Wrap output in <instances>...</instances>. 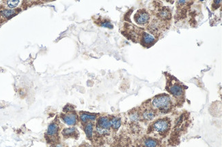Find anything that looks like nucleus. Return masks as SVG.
I'll use <instances>...</instances> for the list:
<instances>
[{
    "label": "nucleus",
    "mask_w": 222,
    "mask_h": 147,
    "mask_svg": "<svg viewBox=\"0 0 222 147\" xmlns=\"http://www.w3.org/2000/svg\"><path fill=\"white\" fill-rule=\"evenodd\" d=\"M152 105L155 108L159 109L161 111L167 110L171 106L170 98L167 95H159L154 98Z\"/></svg>",
    "instance_id": "nucleus-1"
},
{
    "label": "nucleus",
    "mask_w": 222,
    "mask_h": 147,
    "mask_svg": "<svg viewBox=\"0 0 222 147\" xmlns=\"http://www.w3.org/2000/svg\"><path fill=\"white\" fill-rule=\"evenodd\" d=\"M150 15L148 12L144 10H140L135 14V21L139 25H145L148 23Z\"/></svg>",
    "instance_id": "nucleus-2"
},
{
    "label": "nucleus",
    "mask_w": 222,
    "mask_h": 147,
    "mask_svg": "<svg viewBox=\"0 0 222 147\" xmlns=\"http://www.w3.org/2000/svg\"><path fill=\"white\" fill-rule=\"evenodd\" d=\"M170 125V122L166 119H159L153 123V128L158 132H165L169 130Z\"/></svg>",
    "instance_id": "nucleus-3"
},
{
    "label": "nucleus",
    "mask_w": 222,
    "mask_h": 147,
    "mask_svg": "<svg viewBox=\"0 0 222 147\" xmlns=\"http://www.w3.org/2000/svg\"><path fill=\"white\" fill-rule=\"evenodd\" d=\"M111 128V122L109 119L106 117H101L98 119L96 129L105 131H109Z\"/></svg>",
    "instance_id": "nucleus-4"
},
{
    "label": "nucleus",
    "mask_w": 222,
    "mask_h": 147,
    "mask_svg": "<svg viewBox=\"0 0 222 147\" xmlns=\"http://www.w3.org/2000/svg\"><path fill=\"white\" fill-rule=\"evenodd\" d=\"M62 121L68 125H74L77 121V117L74 113H67L61 116Z\"/></svg>",
    "instance_id": "nucleus-5"
},
{
    "label": "nucleus",
    "mask_w": 222,
    "mask_h": 147,
    "mask_svg": "<svg viewBox=\"0 0 222 147\" xmlns=\"http://www.w3.org/2000/svg\"><path fill=\"white\" fill-rule=\"evenodd\" d=\"M58 131H59V126H58V123L56 122H53V123H51L49 125L48 129H47V134L49 136L54 137V136L58 135Z\"/></svg>",
    "instance_id": "nucleus-6"
},
{
    "label": "nucleus",
    "mask_w": 222,
    "mask_h": 147,
    "mask_svg": "<svg viewBox=\"0 0 222 147\" xmlns=\"http://www.w3.org/2000/svg\"><path fill=\"white\" fill-rule=\"evenodd\" d=\"M170 92L175 97H179L183 95V89L182 87L178 84H174L170 87Z\"/></svg>",
    "instance_id": "nucleus-7"
},
{
    "label": "nucleus",
    "mask_w": 222,
    "mask_h": 147,
    "mask_svg": "<svg viewBox=\"0 0 222 147\" xmlns=\"http://www.w3.org/2000/svg\"><path fill=\"white\" fill-rule=\"evenodd\" d=\"M96 119V116L95 114L87 113V112H81L80 114V119L83 123H86L89 121H94Z\"/></svg>",
    "instance_id": "nucleus-8"
},
{
    "label": "nucleus",
    "mask_w": 222,
    "mask_h": 147,
    "mask_svg": "<svg viewBox=\"0 0 222 147\" xmlns=\"http://www.w3.org/2000/svg\"><path fill=\"white\" fill-rule=\"evenodd\" d=\"M93 124L92 123H88L85 126V133L88 139L92 140V134H93Z\"/></svg>",
    "instance_id": "nucleus-9"
},
{
    "label": "nucleus",
    "mask_w": 222,
    "mask_h": 147,
    "mask_svg": "<svg viewBox=\"0 0 222 147\" xmlns=\"http://www.w3.org/2000/svg\"><path fill=\"white\" fill-rule=\"evenodd\" d=\"M76 132H77V130L74 128H66L64 130H63L62 131V135L64 136V137L68 138V137H71V136H73L74 134H75Z\"/></svg>",
    "instance_id": "nucleus-10"
},
{
    "label": "nucleus",
    "mask_w": 222,
    "mask_h": 147,
    "mask_svg": "<svg viewBox=\"0 0 222 147\" xmlns=\"http://www.w3.org/2000/svg\"><path fill=\"white\" fill-rule=\"evenodd\" d=\"M111 126L113 127V128L115 130H118L120 128L121 125V120L118 117H114L110 121Z\"/></svg>",
    "instance_id": "nucleus-11"
},
{
    "label": "nucleus",
    "mask_w": 222,
    "mask_h": 147,
    "mask_svg": "<svg viewBox=\"0 0 222 147\" xmlns=\"http://www.w3.org/2000/svg\"><path fill=\"white\" fill-rule=\"evenodd\" d=\"M143 42L146 44H152L154 41V38L153 36L150 35V34H147V33H144V34H143Z\"/></svg>",
    "instance_id": "nucleus-12"
},
{
    "label": "nucleus",
    "mask_w": 222,
    "mask_h": 147,
    "mask_svg": "<svg viewBox=\"0 0 222 147\" xmlns=\"http://www.w3.org/2000/svg\"><path fill=\"white\" fill-rule=\"evenodd\" d=\"M1 14L5 18H10L11 16L15 14V10H10V9H6L1 12Z\"/></svg>",
    "instance_id": "nucleus-13"
},
{
    "label": "nucleus",
    "mask_w": 222,
    "mask_h": 147,
    "mask_svg": "<svg viewBox=\"0 0 222 147\" xmlns=\"http://www.w3.org/2000/svg\"><path fill=\"white\" fill-rule=\"evenodd\" d=\"M143 119L148 120V121L153 119L154 117V112L152 111V110H147V111H146L143 114Z\"/></svg>",
    "instance_id": "nucleus-14"
},
{
    "label": "nucleus",
    "mask_w": 222,
    "mask_h": 147,
    "mask_svg": "<svg viewBox=\"0 0 222 147\" xmlns=\"http://www.w3.org/2000/svg\"><path fill=\"white\" fill-rule=\"evenodd\" d=\"M144 144L146 147H156L157 146V142L153 139H147Z\"/></svg>",
    "instance_id": "nucleus-15"
},
{
    "label": "nucleus",
    "mask_w": 222,
    "mask_h": 147,
    "mask_svg": "<svg viewBox=\"0 0 222 147\" xmlns=\"http://www.w3.org/2000/svg\"><path fill=\"white\" fill-rule=\"evenodd\" d=\"M149 30H150V32L152 33L157 32V31L159 30V26H158L157 22L152 21V23L150 25V26H149Z\"/></svg>",
    "instance_id": "nucleus-16"
},
{
    "label": "nucleus",
    "mask_w": 222,
    "mask_h": 147,
    "mask_svg": "<svg viewBox=\"0 0 222 147\" xmlns=\"http://www.w3.org/2000/svg\"><path fill=\"white\" fill-rule=\"evenodd\" d=\"M159 16L163 19H168V18L170 16V11L167 10V9H163V10H162L161 12H160Z\"/></svg>",
    "instance_id": "nucleus-17"
},
{
    "label": "nucleus",
    "mask_w": 222,
    "mask_h": 147,
    "mask_svg": "<svg viewBox=\"0 0 222 147\" xmlns=\"http://www.w3.org/2000/svg\"><path fill=\"white\" fill-rule=\"evenodd\" d=\"M19 3V1L18 0H13V1H7V5L10 8H13L17 6V5Z\"/></svg>",
    "instance_id": "nucleus-18"
},
{
    "label": "nucleus",
    "mask_w": 222,
    "mask_h": 147,
    "mask_svg": "<svg viewBox=\"0 0 222 147\" xmlns=\"http://www.w3.org/2000/svg\"><path fill=\"white\" fill-rule=\"evenodd\" d=\"M102 26L107 27V28H110V29L113 28V25L111 24L110 22H104L103 23H102Z\"/></svg>",
    "instance_id": "nucleus-19"
},
{
    "label": "nucleus",
    "mask_w": 222,
    "mask_h": 147,
    "mask_svg": "<svg viewBox=\"0 0 222 147\" xmlns=\"http://www.w3.org/2000/svg\"><path fill=\"white\" fill-rule=\"evenodd\" d=\"M131 119L132 121H137V120L139 119V116L136 113L132 114L131 115Z\"/></svg>",
    "instance_id": "nucleus-20"
},
{
    "label": "nucleus",
    "mask_w": 222,
    "mask_h": 147,
    "mask_svg": "<svg viewBox=\"0 0 222 147\" xmlns=\"http://www.w3.org/2000/svg\"><path fill=\"white\" fill-rule=\"evenodd\" d=\"M54 147H64V146L62 144H60V143H59V144H56L55 146H54Z\"/></svg>",
    "instance_id": "nucleus-21"
}]
</instances>
